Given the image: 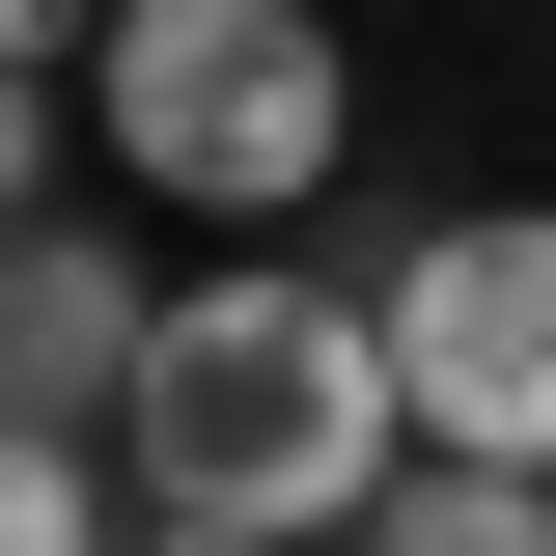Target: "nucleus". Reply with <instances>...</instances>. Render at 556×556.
Instances as JSON below:
<instances>
[{"label": "nucleus", "instance_id": "obj_5", "mask_svg": "<svg viewBox=\"0 0 556 556\" xmlns=\"http://www.w3.org/2000/svg\"><path fill=\"white\" fill-rule=\"evenodd\" d=\"M0 556H139V473L84 417H0Z\"/></svg>", "mask_w": 556, "mask_h": 556}, {"label": "nucleus", "instance_id": "obj_6", "mask_svg": "<svg viewBox=\"0 0 556 556\" xmlns=\"http://www.w3.org/2000/svg\"><path fill=\"white\" fill-rule=\"evenodd\" d=\"M362 556H556V473H473V445H417Z\"/></svg>", "mask_w": 556, "mask_h": 556}, {"label": "nucleus", "instance_id": "obj_4", "mask_svg": "<svg viewBox=\"0 0 556 556\" xmlns=\"http://www.w3.org/2000/svg\"><path fill=\"white\" fill-rule=\"evenodd\" d=\"M139 362H167V278H139L112 223H28V251H0V417H84V445H112Z\"/></svg>", "mask_w": 556, "mask_h": 556}, {"label": "nucleus", "instance_id": "obj_7", "mask_svg": "<svg viewBox=\"0 0 556 556\" xmlns=\"http://www.w3.org/2000/svg\"><path fill=\"white\" fill-rule=\"evenodd\" d=\"M28 223H56V84L0 56V251H28Z\"/></svg>", "mask_w": 556, "mask_h": 556}, {"label": "nucleus", "instance_id": "obj_3", "mask_svg": "<svg viewBox=\"0 0 556 556\" xmlns=\"http://www.w3.org/2000/svg\"><path fill=\"white\" fill-rule=\"evenodd\" d=\"M390 390H417V445L556 473V195H473L390 251Z\"/></svg>", "mask_w": 556, "mask_h": 556}, {"label": "nucleus", "instance_id": "obj_8", "mask_svg": "<svg viewBox=\"0 0 556 556\" xmlns=\"http://www.w3.org/2000/svg\"><path fill=\"white\" fill-rule=\"evenodd\" d=\"M0 56H28V84H56V56H112V0H0Z\"/></svg>", "mask_w": 556, "mask_h": 556}, {"label": "nucleus", "instance_id": "obj_1", "mask_svg": "<svg viewBox=\"0 0 556 556\" xmlns=\"http://www.w3.org/2000/svg\"><path fill=\"white\" fill-rule=\"evenodd\" d=\"M112 473H139V529H278V556H362V529H390V473H417L390 278H306V251L167 278V362H139Z\"/></svg>", "mask_w": 556, "mask_h": 556}, {"label": "nucleus", "instance_id": "obj_9", "mask_svg": "<svg viewBox=\"0 0 556 556\" xmlns=\"http://www.w3.org/2000/svg\"><path fill=\"white\" fill-rule=\"evenodd\" d=\"M139 556H278V529H139Z\"/></svg>", "mask_w": 556, "mask_h": 556}, {"label": "nucleus", "instance_id": "obj_2", "mask_svg": "<svg viewBox=\"0 0 556 556\" xmlns=\"http://www.w3.org/2000/svg\"><path fill=\"white\" fill-rule=\"evenodd\" d=\"M84 112H112L139 195H195V223H306V195H334V139H362V56H334V0H112Z\"/></svg>", "mask_w": 556, "mask_h": 556}]
</instances>
